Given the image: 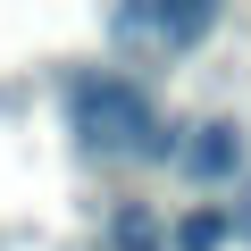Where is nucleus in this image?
<instances>
[{
    "label": "nucleus",
    "instance_id": "1",
    "mask_svg": "<svg viewBox=\"0 0 251 251\" xmlns=\"http://www.w3.org/2000/svg\"><path fill=\"white\" fill-rule=\"evenodd\" d=\"M67 117H75V134H84L92 159H176V143L159 134V117H151L134 75H109V67L75 75L67 84Z\"/></svg>",
    "mask_w": 251,
    "mask_h": 251
},
{
    "label": "nucleus",
    "instance_id": "2",
    "mask_svg": "<svg viewBox=\"0 0 251 251\" xmlns=\"http://www.w3.org/2000/svg\"><path fill=\"white\" fill-rule=\"evenodd\" d=\"M176 168H184L193 184H234V176H243V126H234V117H201V126H184Z\"/></svg>",
    "mask_w": 251,
    "mask_h": 251
},
{
    "label": "nucleus",
    "instance_id": "3",
    "mask_svg": "<svg viewBox=\"0 0 251 251\" xmlns=\"http://www.w3.org/2000/svg\"><path fill=\"white\" fill-rule=\"evenodd\" d=\"M218 25V9H209V0H184V9H117V34H159V42H201Z\"/></svg>",
    "mask_w": 251,
    "mask_h": 251
},
{
    "label": "nucleus",
    "instance_id": "4",
    "mask_svg": "<svg viewBox=\"0 0 251 251\" xmlns=\"http://www.w3.org/2000/svg\"><path fill=\"white\" fill-rule=\"evenodd\" d=\"M226 234H234V218H226V209H193V218L176 226V251H218Z\"/></svg>",
    "mask_w": 251,
    "mask_h": 251
},
{
    "label": "nucleus",
    "instance_id": "5",
    "mask_svg": "<svg viewBox=\"0 0 251 251\" xmlns=\"http://www.w3.org/2000/svg\"><path fill=\"white\" fill-rule=\"evenodd\" d=\"M109 243H117V251H159V218H151V209H117V218H109Z\"/></svg>",
    "mask_w": 251,
    "mask_h": 251
},
{
    "label": "nucleus",
    "instance_id": "6",
    "mask_svg": "<svg viewBox=\"0 0 251 251\" xmlns=\"http://www.w3.org/2000/svg\"><path fill=\"white\" fill-rule=\"evenodd\" d=\"M234 234H251V193H243V209H234Z\"/></svg>",
    "mask_w": 251,
    "mask_h": 251
}]
</instances>
